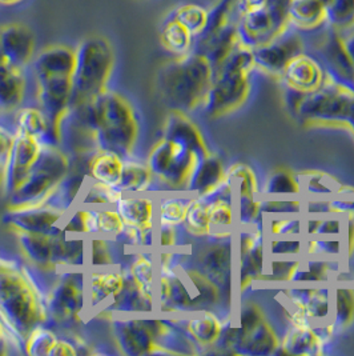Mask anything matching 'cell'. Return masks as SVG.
Here are the masks:
<instances>
[{
    "mask_svg": "<svg viewBox=\"0 0 354 356\" xmlns=\"http://www.w3.org/2000/svg\"><path fill=\"white\" fill-rule=\"evenodd\" d=\"M329 0H289V23L301 33H312L325 26V8Z\"/></svg>",
    "mask_w": 354,
    "mask_h": 356,
    "instance_id": "obj_25",
    "label": "cell"
},
{
    "mask_svg": "<svg viewBox=\"0 0 354 356\" xmlns=\"http://www.w3.org/2000/svg\"><path fill=\"white\" fill-rule=\"evenodd\" d=\"M272 251L277 255H294L301 251V243L293 241H276L272 243Z\"/></svg>",
    "mask_w": 354,
    "mask_h": 356,
    "instance_id": "obj_48",
    "label": "cell"
},
{
    "mask_svg": "<svg viewBox=\"0 0 354 356\" xmlns=\"http://www.w3.org/2000/svg\"><path fill=\"white\" fill-rule=\"evenodd\" d=\"M342 43V47L345 49L349 60L352 62L354 67V26L351 29L342 31V33H337Z\"/></svg>",
    "mask_w": 354,
    "mask_h": 356,
    "instance_id": "obj_51",
    "label": "cell"
},
{
    "mask_svg": "<svg viewBox=\"0 0 354 356\" xmlns=\"http://www.w3.org/2000/svg\"><path fill=\"white\" fill-rule=\"evenodd\" d=\"M212 81L213 70L208 59L191 52L162 65L156 76V87L171 110L191 113L201 107Z\"/></svg>",
    "mask_w": 354,
    "mask_h": 356,
    "instance_id": "obj_3",
    "label": "cell"
},
{
    "mask_svg": "<svg viewBox=\"0 0 354 356\" xmlns=\"http://www.w3.org/2000/svg\"><path fill=\"white\" fill-rule=\"evenodd\" d=\"M184 227L194 236L210 235V199L207 196L191 199Z\"/></svg>",
    "mask_w": 354,
    "mask_h": 356,
    "instance_id": "obj_34",
    "label": "cell"
},
{
    "mask_svg": "<svg viewBox=\"0 0 354 356\" xmlns=\"http://www.w3.org/2000/svg\"><path fill=\"white\" fill-rule=\"evenodd\" d=\"M65 119L90 134L96 151H110L124 161L132 159L139 139V120L126 95L108 88L91 100L71 106Z\"/></svg>",
    "mask_w": 354,
    "mask_h": 356,
    "instance_id": "obj_1",
    "label": "cell"
},
{
    "mask_svg": "<svg viewBox=\"0 0 354 356\" xmlns=\"http://www.w3.org/2000/svg\"><path fill=\"white\" fill-rule=\"evenodd\" d=\"M153 307L155 300L148 299L127 274L121 291L103 309H107L113 315H130L137 312H151Z\"/></svg>",
    "mask_w": 354,
    "mask_h": 356,
    "instance_id": "obj_27",
    "label": "cell"
},
{
    "mask_svg": "<svg viewBox=\"0 0 354 356\" xmlns=\"http://www.w3.org/2000/svg\"><path fill=\"white\" fill-rule=\"evenodd\" d=\"M124 167V159L110 151H96L88 162V178L106 186L117 187Z\"/></svg>",
    "mask_w": 354,
    "mask_h": 356,
    "instance_id": "obj_28",
    "label": "cell"
},
{
    "mask_svg": "<svg viewBox=\"0 0 354 356\" xmlns=\"http://www.w3.org/2000/svg\"><path fill=\"white\" fill-rule=\"evenodd\" d=\"M185 330L189 339L199 346L214 344L223 332L221 323L210 312H203L189 318L185 322Z\"/></svg>",
    "mask_w": 354,
    "mask_h": 356,
    "instance_id": "obj_30",
    "label": "cell"
},
{
    "mask_svg": "<svg viewBox=\"0 0 354 356\" xmlns=\"http://www.w3.org/2000/svg\"><path fill=\"white\" fill-rule=\"evenodd\" d=\"M325 26L336 33L354 26V0H329L325 8Z\"/></svg>",
    "mask_w": 354,
    "mask_h": 356,
    "instance_id": "obj_36",
    "label": "cell"
},
{
    "mask_svg": "<svg viewBox=\"0 0 354 356\" xmlns=\"http://www.w3.org/2000/svg\"><path fill=\"white\" fill-rule=\"evenodd\" d=\"M4 193V164L0 163V194Z\"/></svg>",
    "mask_w": 354,
    "mask_h": 356,
    "instance_id": "obj_53",
    "label": "cell"
},
{
    "mask_svg": "<svg viewBox=\"0 0 354 356\" xmlns=\"http://www.w3.org/2000/svg\"><path fill=\"white\" fill-rule=\"evenodd\" d=\"M79 355L75 341L68 339H58L55 347L52 348L49 356H75Z\"/></svg>",
    "mask_w": 354,
    "mask_h": 356,
    "instance_id": "obj_47",
    "label": "cell"
},
{
    "mask_svg": "<svg viewBox=\"0 0 354 356\" xmlns=\"http://www.w3.org/2000/svg\"><path fill=\"white\" fill-rule=\"evenodd\" d=\"M112 264V251L107 238L92 235L87 242V266L90 268H107Z\"/></svg>",
    "mask_w": 354,
    "mask_h": 356,
    "instance_id": "obj_41",
    "label": "cell"
},
{
    "mask_svg": "<svg viewBox=\"0 0 354 356\" xmlns=\"http://www.w3.org/2000/svg\"><path fill=\"white\" fill-rule=\"evenodd\" d=\"M289 0H269L258 11L237 19V38L248 49L271 43L289 27Z\"/></svg>",
    "mask_w": 354,
    "mask_h": 356,
    "instance_id": "obj_7",
    "label": "cell"
},
{
    "mask_svg": "<svg viewBox=\"0 0 354 356\" xmlns=\"http://www.w3.org/2000/svg\"><path fill=\"white\" fill-rule=\"evenodd\" d=\"M76 51L67 44H52L37 52L31 68L33 75H65L72 76Z\"/></svg>",
    "mask_w": 354,
    "mask_h": 356,
    "instance_id": "obj_21",
    "label": "cell"
},
{
    "mask_svg": "<svg viewBox=\"0 0 354 356\" xmlns=\"http://www.w3.org/2000/svg\"><path fill=\"white\" fill-rule=\"evenodd\" d=\"M63 231L78 236L96 235V209L81 207L72 211L63 222Z\"/></svg>",
    "mask_w": 354,
    "mask_h": 356,
    "instance_id": "obj_38",
    "label": "cell"
},
{
    "mask_svg": "<svg viewBox=\"0 0 354 356\" xmlns=\"http://www.w3.org/2000/svg\"><path fill=\"white\" fill-rule=\"evenodd\" d=\"M27 92L24 68L11 65L0 56V113H17Z\"/></svg>",
    "mask_w": 354,
    "mask_h": 356,
    "instance_id": "obj_19",
    "label": "cell"
},
{
    "mask_svg": "<svg viewBox=\"0 0 354 356\" xmlns=\"http://www.w3.org/2000/svg\"><path fill=\"white\" fill-rule=\"evenodd\" d=\"M336 324L344 328L352 322L354 315V292L349 289H341L336 298Z\"/></svg>",
    "mask_w": 354,
    "mask_h": 356,
    "instance_id": "obj_45",
    "label": "cell"
},
{
    "mask_svg": "<svg viewBox=\"0 0 354 356\" xmlns=\"http://www.w3.org/2000/svg\"><path fill=\"white\" fill-rule=\"evenodd\" d=\"M153 175L148 168L146 163L135 162L132 159L124 161L123 174L117 188H120L124 194H139L149 191L153 184Z\"/></svg>",
    "mask_w": 354,
    "mask_h": 356,
    "instance_id": "obj_31",
    "label": "cell"
},
{
    "mask_svg": "<svg viewBox=\"0 0 354 356\" xmlns=\"http://www.w3.org/2000/svg\"><path fill=\"white\" fill-rule=\"evenodd\" d=\"M199 263L200 273L214 286H220L226 283V275L229 274V248L223 244L213 245L201 254Z\"/></svg>",
    "mask_w": 354,
    "mask_h": 356,
    "instance_id": "obj_29",
    "label": "cell"
},
{
    "mask_svg": "<svg viewBox=\"0 0 354 356\" xmlns=\"http://www.w3.org/2000/svg\"><path fill=\"white\" fill-rule=\"evenodd\" d=\"M189 203H191V199H185V197H177V196L162 197L156 204L158 207L156 219L159 220V225L174 227L184 225Z\"/></svg>",
    "mask_w": 354,
    "mask_h": 356,
    "instance_id": "obj_37",
    "label": "cell"
},
{
    "mask_svg": "<svg viewBox=\"0 0 354 356\" xmlns=\"http://www.w3.org/2000/svg\"><path fill=\"white\" fill-rule=\"evenodd\" d=\"M156 292L162 311H187L196 305L188 286L178 275L172 261H161Z\"/></svg>",
    "mask_w": 354,
    "mask_h": 356,
    "instance_id": "obj_16",
    "label": "cell"
},
{
    "mask_svg": "<svg viewBox=\"0 0 354 356\" xmlns=\"http://www.w3.org/2000/svg\"><path fill=\"white\" fill-rule=\"evenodd\" d=\"M123 219L124 225L133 228L155 227L156 203L152 197L124 194L113 206Z\"/></svg>",
    "mask_w": 354,
    "mask_h": 356,
    "instance_id": "obj_23",
    "label": "cell"
},
{
    "mask_svg": "<svg viewBox=\"0 0 354 356\" xmlns=\"http://www.w3.org/2000/svg\"><path fill=\"white\" fill-rule=\"evenodd\" d=\"M226 184L221 162L212 154L201 158L194 165L185 191L197 196H207L216 193Z\"/></svg>",
    "mask_w": 354,
    "mask_h": 356,
    "instance_id": "obj_22",
    "label": "cell"
},
{
    "mask_svg": "<svg viewBox=\"0 0 354 356\" xmlns=\"http://www.w3.org/2000/svg\"><path fill=\"white\" fill-rule=\"evenodd\" d=\"M15 132H11L0 124V163H6L10 148L12 146Z\"/></svg>",
    "mask_w": 354,
    "mask_h": 356,
    "instance_id": "obj_50",
    "label": "cell"
},
{
    "mask_svg": "<svg viewBox=\"0 0 354 356\" xmlns=\"http://www.w3.org/2000/svg\"><path fill=\"white\" fill-rule=\"evenodd\" d=\"M159 36L162 49L175 58L194 52L196 38L171 13L162 20Z\"/></svg>",
    "mask_w": 354,
    "mask_h": 356,
    "instance_id": "obj_26",
    "label": "cell"
},
{
    "mask_svg": "<svg viewBox=\"0 0 354 356\" xmlns=\"http://www.w3.org/2000/svg\"><path fill=\"white\" fill-rule=\"evenodd\" d=\"M127 274L148 299L151 300L156 299L155 263L151 255L143 254V252L136 254L129 266V271Z\"/></svg>",
    "mask_w": 354,
    "mask_h": 356,
    "instance_id": "obj_33",
    "label": "cell"
},
{
    "mask_svg": "<svg viewBox=\"0 0 354 356\" xmlns=\"http://www.w3.org/2000/svg\"><path fill=\"white\" fill-rule=\"evenodd\" d=\"M71 170V159L60 147H42L28 177L12 194L8 195V207L47 204Z\"/></svg>",
    "mask_w": 354,
    "mask_h": 356,
    "instance_id": "obj_6",
    "label": "cell"
},
{
    "mask_svg": "<svg viewBox=\"0 0 354 356\" xmlns=\"http://www.w3.org/2000/svg\"><path fill=\"white\" fill-rule=\"evenodd\" d=\"M281 79L290 91L310 94L321 88L326 81V71L314 56L301 52L287 65Z\"/></svg>",
    "mask_w": 354,
    "mask_h": 356,
    "instance_id": "obj_15",
    "label": "cell"
},
{
    "mask_svg": "<svg viewBox=\"0 0 354 356\" xmlns=\"http://www.w3.org/2000/svg\"><path fill=\"white\" fill-rule=\"evenodd\" d=\"M323 346V339L309 325L297 327L294 325L293 331L285 337L283 347L285 353L294 355H312L320 353Z\"/></svg>",
    "mask_w": 354,
    "mask_h": 356,
    "instance_id": "obj_32",
    "label": "cell"
},
{
    "mask_svg": "<svg viewBox=\"0 0 354 356\" xmlns=\"http://www.w3.org/2000/svg\"><path fill=\"white\" fill-rule=\"evenodd\" d=\"M36 55V36L22 23H10L0 27V56L11 65L27 68Z\"/></svg>",
    "mask_w": 354,
    "mask_h": 356,
    "instance_id": "obj_14",
    "label": "cell"
},
{
    "mask_svg": "<svg viewBox=\"0 0 354 356\" xmlns=\"http://www.w3.org/2000/svg\"><path fill=\"white\" fill-rule=\"evenodd\" d=\"M162 138L177 145L187 147L201 156H205L210 154L208 148L204 143V139L201 136V132L199 131L194 122L187 116V113L171 110L164 124Z\"/></svg>",
    "mask_w": 354,
    "mask_h": 356,
    "instance_id": "obj_20",
    "label": "cell"
},
{
    "mask_svg": "<svg viewBox=\"0 0 354 356\" xmlns=\"http://www.w3.org/2000/svg\"><path fill=\"white\" fill-rule=\"evenodd\" d=\"M46 295L27 268L15 260L0 258V323L17 347L39 325L49 321Z\"/></svg>",
    "mask_w": 354,
    "mask_h": 356,
    "instance_id": "obj_2",
    "label": "cell"
},
{
    "mask_svg": "<svg viewBox=\"0 0 354 356\" xmlns=\"http://www.w3.org/2000/svg\"><path fill=\"white\" fill-rule=\"evenodd\" d=\"M253 51L256 67L272 75H280L290 60L304 52V39L301 31L289 26L278 38L271 43L261 46Z\"/></svg>",
    "mask_w": 354,
    "mask_h": 356,
    "instance_id": "obj_13",
    "label": "cell"
},
{
    "mask_svg": "<svg viewBox=\"0 0 354 356\" xmlns=\"http://www.w3.org/2000/svg\"><path fill=\"white\" fill-rule=\"evenodd\" d=\"M79 270L81 268H69V271L60 276L46 293L49 316L55 322H78L87 308L85 275L78 273Z\"/></svg>",
    "mask_w": 354,
    "mask_h": 356,
    "instance_id": "obj_8",
    "label": "cell"
},
{
    "mask_svg": "<svg viewBox=\"0 0 354 356\" xmlns=\"http://www.w3.org/2000/svg\"><path fill=\"white\" fill-rule=\"evenodd\" d=\"M23 258L43 271L56 270L53 263V238L46 235L12 231Z\"/></svg>",
    "mask_w": 354,
    "mask_h": 356,
    "instance_id": "obj_24",
    "label": "cell"
},
{
    "mask_svg": "<svg viewBox=\"0 0 354 356\" xmlns=\"http://www.w3.org/2000/svg\"><path fill=\"white\" fill-rule=\"evenodd\" d=\"M67 212L51 204L8 207L1 222L11 231H23L46 236L65 234L63 220Z\"/></svg>",
    "mask_w": 354,
    "mask_h": 356,
    "instance_id": "obj_9",
    "label": "cell"
},
{
    "mask_svg": "<svg viewBox=\"0 0 354 356\" xmlns=\"http://www.w3.org/2000/svg\"><path fill=\"white\" fill-rule=\"evenodd\" d=\"M15 123L17 131L33 136L42 147L62 146V131L49 122L39 107H20Z\"/></svg>",
    "mask_w": 354,
    "mask_h": 356,
    "instance_id": "obj_18",
    "label": "cell"
},
{
    "mask_svg": "<svg viewBox=\"0 0 354 356\" xmlns=\"http://www.w3.org/2000/svg\"><path fill=\"white\" fill-rule=\"evenodd\" d=\"M335 179L329 178L328 175L321 174V172H309L307 175H303L300 183V188H305L309 193L317 195H335L338 188L337 187H332L333 186Z\"/></svg>",
    "mask_w": 354,
    "mask_h": 356,
    "instance_id": "obj_43",
    "label": "cell"
},
{
    "mask_svg": "<svg viewBox=\"0 0 354 356\" xmlns=\"http://www.w3.org/2000/svg\"><path fill=\"white\" fill-rule=\"evenodd\" d=\"M4 337H7V334H6V331H4V327L0 323V339L4 338Z\"/></svg>",
    "mask_w": 354,
    "mask_h": 356,
    "instance_id": "obj_54",
    "label": "cell"
},
{
    "mask_svg": "<svg viewBox=\"0 0 354 356\" xmlns=\"http://www.w3.org/2000/svg\"><path fill=\"white\" fill-rule=\"evenodd\" d=\"M267 193L271 194H297L301 193L300 183L287 171H276L267 181Z\"/></svg>",
    "mask_w": 354,
    "mask_h": 356,
    "instance_id": "obj_44",
    "label": "cell"
},
{
    "mask_svg": "<svg viewBox=\"0 0 354 356\" xmlns=\"http://www.w3.org/2000/svg\"><path fill=\"white\" fill-rule=\"evenodd\" d=\"M35 79L39 108L55 127L62 131V123L72 103V76L40 75Z\"/></svg>",
    "mask_w": 354,
    "mask_h": 356,
    "instance_id": "obj_11",
    "label": "cell"
},
{
    "mask_svg": "<svg viewBox=\"0 0 354 356\" xmlns=\"http://www.w3.org/2000/svg\"><path fill=\"white\" fill-rule=\"evenodd\" d=\"M26 0H0V6H6V7H12V6H19L22 3H24Z\"/></svg>",
    "mask_w": 354,
    "mask_h": 356,
    "instance_id": "obj_52",
    "label": "cell"
},
{
    "mask_svg": "<svg viewBox=\"0 0 354 356\" xmlns=\"http://www.w3.org/2000/svg\"><path fill=\"white\" fill-rule=\"evenodd\" d=\"M126 283V274L107 268H90L85 275L87 308L103 309L121 291Z\"/></svg>",
    "mask_w": 354,
    "mask_h": 356,
    "instance_id": "obj_17",
    "label": "cell"
},
{
    "mask_svg": "<svg viewBox=\"0 0 354 356\" xmlns=\"http://www.w3.org/2000/svg\"><path fill=\"white\" fill-rule=\"evenodd\" d=\"M124 195V193L117 188L106 186L101 183L92 181L85 188L84 194L81 196V204L84 207H94V206H111L113 207L116 202Z\"/></svg>",
    "mask_w": 354,
    "mask_h": 356,
    "instance_id": "obj_39",
    "label": "cell"
},
{
    "mask_svg": "<svg viewBox=\"0 0 354 356\" xmlns=\"http://www.w3.org/2000/svg\"><path fill=\"white\" fill-rule=\"evenodd\" d=\"M58 339L59 338L53 331H51L44 325H39L24 341L23 353L26 355L49 356Z\"/></svg>",
    "mask_w": 354,
    "mask_h": 356,
    "instance_id": "obj_40",
    "label": "cell"
},
{
    "mask_svg": "<svg viewBox=\"0 0 354 356\" xmlns=\"http://www.w3.org/2000/svg\"><path fill=\"white\" fill-rule=\"evenodd\" d=\"M158 242L161 247H174L177 242L176 227L159 225Z\"/></svg>",
    "mask_w": 354,
    "mask_h": 356,
    "instance_id": "obj_49",
    "label": "cell"
},
{
    "mask_svg": "<svg viewBox=\"0 0 354 356\" xmlns=\"http://www.w3.org/2000/svg\"><path fill=\"white\" fill-rule=\"evenodd\" d=\"M301 229V225L298 220H290V219H281L272 222V234L273 235H289L297 234Z\"/></svg>",
    "mask_w": 354,
    "mask_h": 356,
    "instance_id": "obj_46",
    "label": "cell"
},
{
    "mask_svg": "<svg viewBox=\"0 0 354 356\" xmlns=\"http://www.w3.org/2000/svg\"><path fill=\"white\" fill-rule=\"evenodd\" d=\"M40 151L42 146L35 138L15 131L12 146L4 163V194H12L28 177Z\"/></svg>",
    "mask_w": 354,
    "mask_h": 356,
    "instance_id": "obj_12",
    "label": "cell"
},
{
    "mask_svg": "<svg viewBox=\"0 0 354 356\" xmlns=\"http://www.w3.org/2000/svg\"><path fill=\"white\" fill-rule=\"evenodd\" d=\"M124 222L120 218L119 212L115 207H103L96 209V235L104 238H117L123 229Z\"/></svg>",
    "mask_w": 354,
    "mask_h": 356,
    "instance_id": "obj_42",
    "label": "cell"
},
{
    "mask_svg": "<svg viewBox=\"0 0 354 356\" xmlns=\"http://www.w3.org/2000/svg\"><path fill=\"white\" fill-rule=\"evenodd\" d=\"M171 14L176 17L177 20L192 33L194 38H199L201 33H204L208 24L210 10H207L200 4L185 3L172 10Z\"/></svg>",
    "mask_w": 354,
    "mask_h": 356,
    "instance_id": "obj_35",
    "label": "cell"
},
{
    "mask_svg": "<svg viewBox=\"0 0 354 356\" xmlns=\"http://www.w3.org/2000/svg\"><path fill=\"white\" fill-rule=\"evenodd\" d=\"M75 51L76 59L72 74L74 91L71 106L91 100L108 90L116 65L112 43L103 35L87 36Z\"/></svg>",
    "mask_w": 354,
    "mask_h": 356,
    "instance_id": "obj_5",
    "label": "cell"
},
{
    "mask_svg": "<svg viewBox=\"0 0 354 356\" xmlns=\"http://www.w3.org/2000/svg\"><path fill=\"white\" fill-rule=\"evenodd\" d=\"M253 68H256L253 51L239 42L212 68L213 81L201 108L212 116H219L239 107L248 97L249 76Z\"/></svg>",
    "mask_w": 354,
    "mask_h": 356,
    "instance_id": "obj_4",
    "label": "cell"
},
{
    "mask_svg": "<svg viewBox=\"0 0 354 356\" xmlns=\"http://www.w3.org/2000/svg\"><path fill=\"white\" fill-rule=\"evenodd\" d=\"M115 344L121 355L146 356L168 354L158 346L152 321L119 315L112 322Z\"/></svg>",
    "mask_w": 354,
    "mask_h": 356,
    "instance_id": "obj_10",
    "label": "cell"
}]
</instances>
